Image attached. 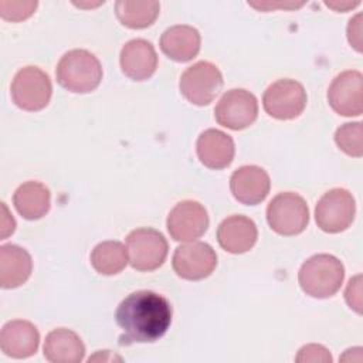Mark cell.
<instances>
[{
  "label": "cell",
  "instance_id": "1",
  "mask_svg": "<svg viewBox=\"0 0 363 363\" xmlns=\"http://www.w3.org/2000/svg\"><path fill=\"white\" fill-rule=\"evenodd\" d=\"M172 305L157 292L142 289L129 294L118 306L115 318L122 330L121 345L152 343L170 328Z\"/></svg>",
  "mask_w": 363,
  "mask_h": 363
},
{
  "label": "cell",
  "instance_id": "2",
  "mask_svg": "<svg viewBox=\"0 0 363 363\" xmlns=\"http://www.w3.org/2000/svg\"><path fill=\"white\" fill-rule=\"evenodd\" d=\"M55 77L62 88L77 94H86L99 85L102 67L92 52L75 48L61 57L57 64Z\"/></svg>",
  "mask_w": 363,
  "mask_h": 363
},
{
  "label": "cell",
  "instance_id": "3",
  "mask_svg": "<svg viewBox=\"0 0 363 363\" xmlns=\"http://www.w3.org/2000/svg\"><path fill=\"white\" fill-rule=\"evenodd\" d=\"M345 278L343 264L330 254H316L308 258L298 274L302 291L312 298L333 296Z\"/></svg>",
  "mask_w": 363,
  "mask_h": 363
},
{
  "label": "cell",
  "instance_id": "4",
  "mask_svg": "<svg viewBox=\"0 0 363 363\" xmlns=\"http://www.w3.org/2000/svg\"><path fill=\"white\" fill-rule=\"evenodd\" d=\"M267 221L277 234L296 235L308 225V204L303 197L296 193H279L269 201L267 207Z\"/></svg>",
  "mask_w": 363,
  "mask_h": 363
},
{
  "label": "cell",
  "instance_id": "5",
  "mask_svg": "<svg viewBox=\"0 0 363 363\" xmlns=\"http://www.w3.org/2000/svg\"><path fill=\"white\" fill-rule=\"evenodd\" d=\"M50 77L38 67L28 65L17 71L11 82V98L24 111H40L51 99Z\"/></svg>",
  "mask_w": 363,
  "mask_h": 363
},
{
  "label": "cell",
  "instance_id": "6",
  "mask_svg": "<svg viewBox=\"0 0 363 363\" xmlns=\"http://www.w3.org/2000/svg\"><path fill=\"white\" fill-rule=\"evenodd\" d=\"M129 264L138 271H155L167 257V241L155 228H136L126 237Z\"/></svg>",
  "mask_w": 363,
  "mask_h": 363
},
{
  "label": "cell",
  "instance_id": "7",
  "mask_svg": "<svg viewBox=\"0 0 363 363\" xmlns=\"http://www.w3.org/2000/svg\"><path fill=\"white\" fill-rule=\"evenodd\" d=\"M180 92L191 104L204 106L213 102L223 88L220 69L208 62L199 61L189 67L180 77Z\"/></svg>",
  "mask_w": 363,
  "mask_h": 363
},
{
  "label": "cell",
  "instance_id": "8",
  "mask_svg": "<svg viewBox=\"0 0 363 363\" xmlns=\"http://www.w3.org/2000/svg\"><path fill=\"white\" fill-rule=\"evenodd\" d=\"M262 105L265 112L275 119H295L306 106V91L301 82L282 78L265 89Z\"/></svg>",
  "mask_w": 363,
  "mask_h": 363
},
{
  "label": "cell",
  "instance_id": "9",
  "mask_svg": "<svg viewBox=\"0 0 363 363\" xmlns=\"http://www.w3.org/2000/svg\"><path fill=\"white\" fill-rule=\"evenodd\" d=\"M356 203L346 189H332L326 191L315 207V220L318 227L330 234L345 231L353 221Z\"/></svg>",
  "mask_w": 363,
  "mask_h": 363
},
{
  "label": "cell",
  "instance_id": "10",
  "mask_svg": "<svg viewBox=\"0 0 363 363\" xmlns=\"http://www.w3.org/2000/svg\"><path fill=\"white\" fill-rule=\"evenodd\" d=\"M258 116L257 98L247 89L234 88L227 91L214 108V118L218 125L241 130L254 123Z\"/></svg>",
  "mask_w": 363,
  "mask_h": 363
},
{
  "label": "cell",
  "instance_id": "11",
  "mask_svg": "<svg viewBox=\"0 0 363 363\" xmlns=\"http://www.w3.org/2000/svg\"><path fill=\"white\" fill-rule=\"evenodd\" d=\"M174 272L189 281L207 278L217 265V255L211 245L201 241H191L179 245L173 254Z\"/></svg>",
  "mask_w": 363,
  "mask_h": 363
},
{
  "label": "cell",
  "instance_id": "12",
  "mask_svg": "<svg viewBox=\"0 0 363 363\" xmlns=\"http://www.w3.org/2000/svg\"><path fill=\"white\" fill-rule=\"evenodd\" d=\"M166 225L173 240L189 242L207 231L208 216L204 206L199 201L183 200L170 210Z\"/></svg>",
  "mask_w": 363,
  "mask_h": 363
},
{
  "label": "cell",
  "instance_id": "13",
  "mask_svg": "<svg viewBox=\"0 0 363 363\" xmlns=\"http://www.w3.org/2000/svg\"><path fill=\"white\" fill-rule=\"evenodd\" d=\"M362 92V72L349 69L335 77L328 89V101L336 113L343 116H359L363 112Z\"/></svg>",
  "mask_w": 363,
  "mask_h": 363
},
{
  "label": "cell",
  "instance_id": "14",
  "mask_svg": "<svg viewBox=\"0 0 363 363\" xmlns=\"http://www.w3.org/2000/svg\"><path fill=\"white\" fill-rule=\"evenodd\" d=\"M269 187V176L259 166H242L230 177V190L234 199L247 206H255L265 200Z\"/></svg>",
  "mask_w": 363,
  "mask_h": 363
},
{
  "label": "cell",
  "instance_id": "15",
  "mask_svg": "<svg viewBox=\"0 0 363 363\" xmlns=\"http://www.w3.org/2000/svg\"><path fill=\"white\" fill-rule=\"evenodd\" d=\"M121 68L133 81L150 78L157 68V55L152 43L143 38L128 41L121 50Z\"/></svg>",
  "mask_w": 363,
  "mask_h": 363
},
{
  "label": "cell",
  "instance_id": "16",
  "mask_svg": "<svg viewBox=\"0 0 363 363\" xmlns=\"http://www.w3.org/2000/svg\"><path fill=\"white\" fill-rule=\"evenodd\" d=\"M40 343L37 328L28 320H10L0 333L1 352L14 359H26L33 356Z\"/></svg>",
  "mask_w": 363,
  "mask_h": 363
},
{
  "label": "cell",
  "instance_id": "17",
  "mask_svg": "<svg viewBox=\"0 0 363 363\" xmlns=\"http://www.w3.org/2000/svg\"><path fill=\"white\" fill-rule=\"evenodd\" d=\"M258 237L255 223L245 216H230L224 218L217 228V240L223 250L231 254L250 251Z\"/></svg>",
  "mask_w": 363,
  "mask_h": 363
},
{
  "label": "cell",
  "instance_id": "18",
  "mask_svg": "<svg viewBox=\"0 0 363 363\" xmlns=\"http://www.w3.org/2000/svg\"><path fill=\"white\" fill-rule=\"evenodd\" d=\"M196 150L200 162L206 167L214 170L227 167L233 162L235 153L231 136L218 129L204 130L197 139Z\"/></svg>",
  "mask_w": 363,
  "mask_h": 363
},
{
  "label": "cell",
  "instance_id": "19",
  "mask_svg": "<svg viewBox=\"0 0 363 363\" xmlns=\"http://www.w3.org/2000/svg\"><path fill=\"white\" fill-rule=\"evenodd\" d=\"M200 33L186 24H179L167 28L160 37L162 51L173 61L187 62L200 51Z\"/></svg>",
  "mask_w": 363,
  "mask_h": 363
},
{
  "label": "cell",
  "instance_id": "20",
  "mask_svg": "<svg viewBox=\"0 0 363 363\" xmlns=\"http://www.w3.org/2000/svg\"><path fill=\"white\" fill-rule=\"evenodd\" d=\"M44 357L51 363H79L85 354L81 337L71 329L51 330L44 340Z\"/></svg>",
  "mask_w": 363,
  "mask_h": 363
},
{
  "label": "cell",
  "instance_id": "21",
  "mask_svg": "<svg viewBox=\"0 0 363 363\" xmlns=\"http://www.w3.org/2000/svg\"><path fill=\"white\" fill-rule=\"evenodd\" d=\"M33 269L30 254L14 244L0 247V285L4 289H13L23 285Z\"/></svg>",
  "mask_w": 363,
  "mask_h": 363
},
{
  "label": "cell",
  "instance_id": "22",
  "mask_svg": "<svg viewBox=\"0 0 363 363\" xmlns=\"http://www.w3.org/2000/svg\"><path fill=\"white\" fill-rule=\"evenodd\" d=\"M13 204L26 220H38L50 210L51 193L45 184L30 180L17 187L13 194Z\"/></svg>",
  "mask_w": 363,
  "mask_h": 363
},
{
  "label": "cell",
  "instance_id": "23",
  "mask_svg": "<svg viewBox=\"0 0 363 363\" xmlns=\"http://www.w3.org/2000/svg\"><path fill=\"white\" fill-rule=\"evenodd\" d=\"M128 261V248L119 241L99 242L91 252V264L94 269L102 275H115L121 272Z\"/></svg>",
  "mask_w": 363,
  "mask_h": 363
},
{
  "label": "cell",
  "instance_id": "24",
  "mask_svg": "<svg viewBox=\"0 0 363 363\" xmlns=\"http://www.w3.org/2000/svg\"><path fill=\"white\" fill-rule=\"evenodd\" d=\"M160 4L157 1H128L115 3L118 20L129 28H146L155 23L159 16Z\"/></svg>",
  "mask_w": 363,
  "mask_h": 363
},
{
  "label": "cell",
  "instance_id": "25",
  "mask_svg": "<svg viewBox=\"0 0 363 363\" xmlns=\"http://www.w3.org/2000/svg\"><path fill=\"white\" fill-rule=\"evenodd\" d=\"M335 142L340 150L349 156L360 157L363 155V126L360 122H349L337 128Z\"/></svg>",
  "mask_w": 363,
  "mask_h": 363
},
{
  "label": "cell",
  "instance_id": "26",
  "mask_svg": "<svg viewBox=\"0 0 363 363\" xmlns=\"http://www.w3.org/2000/svg\"><path fill=\"white\" fill-rule=\"evenodd\" d=\"M37 7V1H0V14L9 21H21L28 18Z\"/></svg>",
  "mask_w": 363,
  "mask_h": 363
},
{
  "label": "cell",
  "instance_id": "27",
  "mask_svg": "<svg viewBox=\"0 0 363 363\" xmlns=\"http://www.w3.org/2000/svg\"><path fill=\"white\" fill-rule=\"evenodd\" d=\"M295 362L298 363H330L332 356L322 345H306L299 349Z\"/></svg>",
  "mask_w": 363,
  "mask_h": 363
},
{
  "label": "cell",
  "instance_id": "28",
  "mask_svg": "<svg viewBox=\"0 0 363 363\" xmlns=\"http://www.w3.org/2000/svg\"><path fill=\"white\" fill-rule=\"evenodd\" d=\"M345 299L353 311L362 313V275L350 278L345 291Z\"/></svg>",
  "mask_w": 363,
  "mask_h": 363
},
{
  "label": "cell",
  "instance_id": "29",
  "mask_svg": "<svg viewBox=\"0 0 363 363\" xmlns=\"http://www.w3.org/2000/svg\"><path fill=\"white\" fill-rule=\"evenodd\" d=\"M347 40L356 51H362V14H356L347 24Z\"/></svg>",
  "mask_w": 363,
  "mask_h": 363
},
{
  "label": "cell",
  "instance_id": "30",
  "mask_svg": "<svg viewBox=\"0 0 363 363\" xmlns=\"http://www.w3.org/2000/svg\"><path fill=\"white\" fill-rule=\"evenodd\" d=\"M359 4V1H356V3H326V6L328 7H332V9H335L336 11H345V10H347V9H350V7H354V6H357Z\"/></svg>",
  "mask_w": 363,
  "mask_h": 363
}]
</instances>
